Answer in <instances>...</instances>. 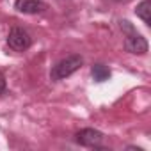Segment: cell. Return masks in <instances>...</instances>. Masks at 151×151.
Masks as SVG:
<instances>
[{
  "mask_svg": "<svg viewBox=\"0 0 151 151\" xmlns=\"http://www.w3.org/2000/svg\"><path fill=\"white\" fill-rule=\"evenodd\" d=\"M112 2H117V4H121V2H126V0H112Z\"/></svg>",
  "mask_w": 151,
  "mask_h": 151,
  "instance_id": "9c48e42d",
  "label": "cell"
},
{
  "mask_svg": "<svg viewBox=\"0 0 151 151\" xmlns=\"http://www.w3.org/2000/svg\"><path fill=\"white\" fill-rule=\"evenodd\" d=\"M91 75H93L94 82H105L110 78V69L105 64H94L91 68Z\"/></svg>",
  "mask_w": 151,
  "mask_h": 151,
  "instance_id": "52a82bcc",
  "label": "cell"
},
{
  "mask_svg": "<svg viewBox=\"0 0 151 151\" xmlns=\"http://www.w3.org/2000/svg\"><path fill=\"white\" fill-rule=\"evenodd\" d=\"M7 45L13 50H16V52H23V50L30 48L32 39H30V36H29L27 30H23L20 27H13L11 32H9V36H7Z\"/></svg>",
  "mask_w": 151,
  "mask_h": 151,
  "instance_id": "277c9868",
  "label": "cell"
},
{
  "mask_svg": "<svg viewBox=\"0 0 151 151\" xmlns=\"http://www.w3.org/2000/svg\"><path fill=\"white\" fill-rule=\"evenodd\" d=\"M84 64V59L80 55H68L64 59H60L50 71V78L53 82H59V80H64L68 77H71L73 73H77Z\"/></svg>",
  "mask_w": 151,
  "mask_h": 151,
  "instance_id": "7a4b0ae2",
  "label": "cell"
},
{
  "mask_svg": "<svg viewBox=\"0 0 151 151\" xmlns=\"http://www.w3.org/2000/svg\"><path fill=\"white\" fill-rule=\"evenodd\" d=\"M75 140H77L80 146H86V147H101L103 140H105V135L100 132V130H94V128H84L80 132H77L75 135Z\"/></svg>",
  "mask_w": 151,
  "mask_h": 151,
  "instance_id": "3957f363",
  "label": "cell"
},
{
  "mask_svg": "<svg viewBox=\"0 0 151 151\" xmlns=\"http://www.w3.org/2000/svg\"><path fill=\"white\" fill-rule=\"evenodd\" d=\"M119 29L124 34V48H126V52H130L133 55H144L147 52L146 37L140 36L128 20H119Z\"/></svg>",
  "mask_w": 151,
  "mask_h": 151,
  "instance_id": "6da1fadb",
  "label": "cell"
},
{
  "mask_svg": "<svg viewBox=\"0 0 151 151\" xmlns=\"http://www.w3.org/2000/svg\"><path fill=\"white\" fill-rule=\"evenodd\" d=\"M6 87H7V84H6V77H4L2 73H0V94L6 93Z\"/></svg>",
  "mask_w": 151,
  "mask_h": 151,
  "instance_id": "ba28073f",
  "label": "cell"
},
{
  "mask_svg": "<svg viewBox=\"0 0 151 151\" xmlns=\"http://www.w3.org/2000/svg\"><path fill=\"white\" fill-rule=\"evenodd\" d=\"M135 14L146 25H151V0H142V2L137 6V9H135Z\"/></svg>",
  "mask_w": 151,
  "mask_h": 151,
  "instance_id": "8992f818",
  "label": "cell"
},
{
  "mask_svg": "<svg viewBox=\"0 0 151 151\" xmlns=\"http://www.w3.org/2000/svg\"><path fill=\"white\" fill-rule=\"evenodd\" d=\"M14 9L23 14H37L46 9V4L43 0H16Z\"/></svg>",
  "mask_w": 151,
  "mask_h": 151,
  "instance_id": "5b68a950",
  "label": "cell"
}]
</instances>
